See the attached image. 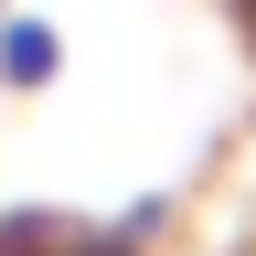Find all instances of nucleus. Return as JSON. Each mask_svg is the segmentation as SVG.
I'll list each match as a JSON object with an SVG mask.
<instances>
[{
  "mask_svg": "<svg viewBox=\"0 0 256 256\" xmlns=\"http://www.w3.org/2000/svg\"><path fill=\"white\" fill-rule=\"evenodd\" d=\"M246 22H256V0H246Z\"/></svg>",
  "mask_w": 256,
  "mask_h": 256,
  "instance_id": "obj_2",
  "label": "nucleus"
},
{
  "mask_svg": "<svg viewBox=\"0 0 256 256\" xmlns=\"http://www.w3.org/2000/svg\"><path fill=\"white\" fill-rule=\"evenodd\" d=\"M0 11H11V0H0Z\"/></svg>",
  "mask_w": 256,
  "mask_h": 256,
  "instance_id": "obj_3",
  "label": "nucleus"
},
{
  "mask_svg": "<svg viewBox=\"0 0 256 256\" xmlns=\"http://www.w3.org/2000/svg\"><path fill=\"white\" fill-rule=\"evenodd\" d=\"M0 86L11 96H54L64 86V32L43 11H0Z\"/></svg>",
  "mask_w": 256,
  "mask_h": 256,
  "instance_id": "obj_1",
  "label": "nucleus"
}]
</instances>
